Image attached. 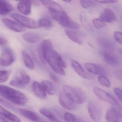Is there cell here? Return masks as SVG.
<instances>
[{
	"label": "cell",
	"mask_w": 122,
	"mask_h": 122,
	"mask_svg": "<svg viewBox=\"0 0 122 122\" xmlns=\"http://www.w3.org/2000/svg\"><path fill=\"white\" fill-rule=\"evenodd\" d=\"M114 92L115 94L117 96L119 99L122 102V90L118 88H115L114 89Z\"/></svg>",
	"instance_id": "obj_37"
},
{
	"label": "cell",
	"mask_w": 122,
	"mask_h": 122,
	"mask_svg": "<svg viewBox=\"0 0 122 122\" xmlns=\"http://www.w3.org/2000/svg\"><path fill=\"white\" fill-rule=\"evenodd\" d=\"M41 1L43 5L49 9V11H58L64 10L59 4L52 0H41Z\"/></svg>",
	"instance_id": "obj_17"
},
{
	"label": "cell",
	"mask_w": 122,
	"mask_h": 122,
	"mask_svg": "<svg viewBox=\"0 0 122 122\" xmlns=\"http://www.w3.org/2000/svg\"><path fill=\"white\" fill-rule=\"evenodd\" d=\"M50 12L55 20L63 27L70 29H76L79 28V25L71 20L64 10L61 11Z\"/></svg>",
	"instance_id": "obj_4"
},
{
	"label": "cell",
	"mask_w": 122,
	"mask_h": 122,
	"mask_svg": "<svg viewBox=\"0 0 122 122\" xmlns=\"http://www.w3.org/2000/svg\"><path fill=\"white\" fill-rule=\"evenodd\" d=\"M10 16L24 27L29 29H36L40 27L38 22L33 19L16 13L12 14Z\"/></svg>",
	"instance_id": "obj_5"
},
{
	"label": "cell",
	"mask_w": 122,
	"mask_h": 122,
	"mask_svg": "<svg viewBox=\"0 0 122 122\" xmlns=\"http://www.w3.org/2000/svg\"><path fill=\"white\" fill-rule=\"evenodd\" d=\"M39 112L42 115L48 118L49 120L53 122H60L61 121L59 120L55 116L54 114L51 111L48 110L44 108L40 109Z\"/></svg>",
	"instance_id": "obj_28"
},
{
	"label": "cell",
	"mask_w": 122,
	"mask_h": 122,
	"mask_svg": "<svg viewBox=\"0 0 122 122\" xmlns=\"http://www.w3.org/2000/svg\"><path fill=\"white\" fill-rule=\"evenodd\" d=\"M33 90L36 96L42 99L46 98V92L44 90L40 84L36 81H35L33 84Z\"/></svg>",
	"instance_id": "obj_21"
},
{
	"label": "cell",
	"mask_w": 122,
	"mask_h": 122,
	"mask_svg": "<svg viewBox=\"0 0 122 122\" xmlns=\"http://www.w3.org/2000/svg\"><path fill=\"white\" fill-rule=\"evenodd\" d=\"M98 41V43L101 46L107 49H112L114 47V43L109 39L100 38Z\"/></svg>",
	"instance_id": "obj_27"
},
{
	"label": "cell",
	"mask_w": 122,
	"mask_h": 122,
	"mask_svg": "<svg viewBox=\"0 0 122 122\" xmlns=\"http://www.w3.org/2000/svg\"><path fill=\"white\" fill-rule=\"evenodd\" d=\"M92 23L94 27L98 29L103 28L107 25L105 22L102 21L100 19H94L92 21Z\"/></svg>",
	"instance_id": "obj_32"
},
{
	"label": "cell",
	"mask_w": 122,
	"mask_h": 122,
	"mask_svg": "<svg viewBox=\"0 0 122 122\" xmlns=\"http://www.w3.org/2000/svg\"><path fill=\"white\" fill-rule=\"evenodd\" d=\"M65 33L67 37L75 43L79 44L83 43L82 38L78 33L70 30H66Z\"/></svg>",
	"instance_id": "obj_22"
},
{
	"label": "cell",
	"mask_w": 122,
	"mask_h": 122,
	"mask_svg": "<svg viewBox=\"0 0 122 122\" xmlns=\"http://www.w3.org/2000/svg\"><path fill=\"white\" fill-rule=\"evenodd\" d=\"M31 0H23L19 2L17 8L19 11L23 14L29 15L31 13Z\"/></svg>",
	"instance_id": "obj_16"
},
{
	"label": "cell",
	"mask_w": 122,
	"mask_h": 122,
	"mask_svg": "<svg viewBox=\"0 0 122 122\" xmlns=\"http://www.w3.org/2000/svg\"><path fill=\"white\" fill-rule=\"evenodd\" d=\"M99 81L101 84L106 87L110 88L111 86V83L109 80L104 76H100L99 77Z\"/></svg>",
	"instance_id": "obj_34"
},
{
	"label": "cell",
	"mask_w": 122,
	"mask_h": 122,
	"mask_svg": "<svg viewBox=\"0 0 122 122\" xmlns=\"http://www.w3.org/2000/svg\"><path fill=\"white\" fill-rule=\"evenodd\" d=\"M11 70L0 71V83L7 81L11 74Z\"/></svg>",
	"instance_id": "obj_29"
},
{
	"label": "cell",
	"mask_w": 122,
	"mask_h": 122,
	"mask_svg": "<svg viewBox=\"0 0 122 122\" xmlns=\"http://www.w3.org/2000/svg\"><path fill=\"white\" fill-rule=\"evenodd\" d=\"M15 0L17 1H19V2H20V1H22L23 0Z\"/></svg>",
	"instance_id": "obj_45"
},
{
	"label": "cell",
	"mask_w": 122,
	"mask_h": 122,
	"mask_svg": "<svg viewBox=\"0 0 122 122\" xmlns=\"http://www.w3.org/2000/svg\"><path fill=\"white\" fill-rule=\"evenodd\" d=\"M62 0L65 1V2H66V3H69V2H70L71 1V0Z\"/></svg>",
	"instance_id": "obj_44"
},
{
	"label": "cell",
	"mask_w": 122,
	"mask_h": 122,
	"mask_svg": "<svg viewBox=\"0 0 122 122\" xmlns=\"http://www.w3.org/2000/svg\"><path fill=\"white\" fill-rule=\"evenodd\" d=\"M41 85L45 92L49 95H53L56 93L55 87L50 82L44 80L41 82Z\"/></svg>",
	"instance_id": "obj_25"
},
{
	"label": "cell",
	"mask_w": 122,
	"mask_h": 122,
	"mask_svg": "<svg viewBox=\"0 0 122 122\" xmlns=\"http://www.w3.org/2000/svg\"><path fill=\"white\" fill-rule=\"evenodd\" d=\"M13 9V6L5 0H0V14H9Z\"/></svg>",
	"instance_id": "obj_23"
},
{
	"label": "cell",
	"mask_w": 122,
	"mask_h": 122,
	"mask_svg": "<svg viewBox=\"0 0 122 122\" xmlns=\"http://www.w3.org/2000/svg\"><path fill=\"white\" fill-rule=\"evenodd\" d=\"M71 64L73 69L80 76L86 79L90 80L93 79V75L85 70L81 65L76 61L72 59Z\"/></svg>",
	"instance_id": "obj_10"
},
{
	"label": "cell",
	"mask_w": 122,
	"mask_h": 122,
	"mask_svg": "<svg viewBox=\"0 0 122 122\" xmlns=\"http://www.w3.org/2000/svg\"><path fill=\"white\" fill-rule=\"evenodd\" d=\"M82 6L86 9L93 8L96 5L95 1L94 0H80Z\"/></svg>",
	"instance_id": "obj_30"
},
{
	"label": "cell",
	"mask_w": 122,
	"mask_h": 122,
	"mask_svg": "<svg viewBox=\"0 0 122 122\" xmlns=\"http://www.w3.org/2000/svg\"><path fill=\"white\" fill-rule=\"evenodd\" d=\"M87 110L90 117L94 121L99 122L102 117V111L100 106L95 102H89Z\"/></svg>",
	"instance_id": "obj_8"
},
{
	"label": "cell",
	"mask_w": 122,
	"mask_h": 122,
	"mask_svg": "<svg viewBox=\"0 0 122 122\" xmlns=\"http://www.w3.org/2000/svg\"><path fill=\"white\" fill-rule=\"evenodd\" d=\"M14 61V56L12 52L9 49H4L0 57V65L2 66H8L12 64Z\"/></svg>",
	"instance_id": "obj_9"
},
{
	"label": "cell",
	"mask_w": 122,
	"mask_h": 122,
	"mask_svg": "<svg viewBox=\"0 0 122 122\" xmlns=\"http://www.w3.org/2000/svg\"><path fill=\"white\" fill-rule=\"evenodd\" d=\"M93 91L95 94L101 100L115 106L119 105L117 100L113 96L99 87H94Z\"/></svg>",
	"instance_id": "obj_7"
},
{
	"label": "cell",
	"mask_w": 122,
	"mask_h": 122,
	"mask_svg": "<svg viewBox=\"0 0 122 122\" xmlns=\"http://www.w3.org/2000/svg\"><path fill=\"white\" fill-rule=\"evenodd\" d=\"M7 41L5 39L0 37V45H4L6 44Z\"/></svg>",
	"instance_id": "obj_41"
},
{
	"label": "cell",
	"mask_w": 122,
	"mask_h": 122,
	"mask_svg": "<svg viewBox=\"0 0 122 122\" xmlns=\"http://www.w3.org/2000/svg\"><path fill=\"white\" fill-rule=\"evenodd\" d=\"M121 19H122V15L121 16Z\"/></svg>",
	"instance_id": "obj_46"
},
{
	"label": "cell",
	"mask_w": 122,
	"mask_h": 122,
	"mask_svg": "<svg viewBox=\"0 0 122 122\" xmlns=\"http://www.w3.org/2000/svg\"><path fill=\"white\" fill-rule=\"evenodd\" d=\"M100 19L104 22L112 23L117 21V16L114 11L110 8H105L100 14Z\"/></svg>",
	"instance_id": "obj_12"
},
{
	"label": "cell",
	"mask_w": 122,
	"mask_h": 122,
	"mask_svg": "<svg viewBox=\"0 0 122 122\" xmlns=\"http://www.w3.org/2000/svg\"><path fill=\"white\" fill-rule=\"evenodd\" d=\"M38 23L40 27H49L52 25V23L50 20L44 18L40 19L39 20Z\"/></svg>",
	"instance_id": "obj_35"
},
{
	"label": "cell",
	"mask_w": 122,
	"mask_h": 122,
	"mask_svg": "<svg viewBox=\"0 0 122 122\" xmlns=\"http://www.w3.org/2000/svg\"><path fill=\"white\" fill-rule=\"evenodd\" d=\"M115 40L120 44L122 45V33L119 31H115L114 33Z\"/></svg>",
	"instance_id": "obj_36"
},
{
	"label": "cell",
	"mask_w": 122,
	"mask_h": 122,
	"mask_svg": "<svg viewBox=\"0 0 122 122\" xmlns=\"http://www.w3.org/2000/svg\"><path fill=\"white\" fill-rule=\"evenodd\" d=\"M30 76L23 70L18 72L16 78L10 81V84L13 86L23 88L30 82Z\"/></svg>",
	"instance_id": "obj_6"
},
{
	"label": "cell",
	"mask_w": 122,
	"mask_h": 122,
	"mask_svg": "<svg viewBox=\"0 0 122 122\" xmlns=\"http://www.w3.org/2000/svg\"><path fill=\"white\" fill-rule=\"evenodd\" d=\"M50 77L52 79V80H53L55 82H58L59 81V79L58 77L53 74H50Z\"/></svg>",
	"instance_id": "obj_40"
},
{
	"label": "cell",
	"mask_w": 122,
	"mask_h": 122,
	"mask_svg": "<svg viewBox=\"0 0 122 122\" xmlns=\"http://www.w3.org/2000/svg\"><path fill=\"white\" fill-rule=\"evenodd\" d=\"M0 96L18 105H25L28 101L27 96L21 92L2 85H0Z\"/></svg>",
	"instance_id": "obj_2"
},
{
	"label": "cell",
	"mask_w": 122,
	"mask_h": 122,
	"mask_svg": "<svg viewBox=\"0 0 122 122\" xmlns=\"http://www.w3.org/2000/svg\"><path fill=\"white\" fill-rule=\"evenodd\" d=\"M23 60L25 66L28 69H33L34 68V64L32 59L29 55L24 50L22 51Z\"/></svg>",
	"instance_id": "obj_26"
},
{
	"label": "cell",
	"mask_w": 122,
	"mask_h": 122,
	"mask_svg": "<svg viewBox=\"0 0 122 122\" xmlns=\"http://www.w3.org/2000/svg\"><path fill=\"white\" fill-rule=\"evenodd\" d=\"M101 53L105 61L108 64L113 66H117L119 64V60L111 52L107 50H102Z\"/></svg>",
	"instance_id": "obj_14"
},
{
	"label": "cell",
	"mask_w": 122,
	"mask_h": 122,
	"mask_svg": "<svg viewBox=\"0 0 122 122\" xmlns=\"http://www.w3.org/2000/svg\"><path fill=\"white\" fill-rule=\"evenodd\" d=\"M85 67L86 70L90 73L105 76L106 73L104 69L101 66L90 63L85 64Z\"/></svg>",
	"instance_id": "obj_15"
},
{
	"label": "cell",
	"mask_w": 122,
	"mask_h": 122,
	"mask_svg": "<svg viewBox=\"0 0 122 122\" xmlns=\"http://www.w3.org/2000/svg\"><path fill=\"white\" fill-rule=\"evenodd\" d=\"M105 119L107 122H117L119 121L121 119L117 110L114 107H112L109 109L105 115Z\"/></svg>",
	"instance_id": "obj_18"
},
{
	"label": "cell",
	"mask_w": 122,
	"mask_h": 122,
	"mask_svg": "<svg viewBox=\"0 0 122 122\" xmlns=\"http://www.w3.org/2000/svg\"><path fill=\"white\" fill-rule=\"evenodd\" d=\"M23 38L25 41L29 43H37L40 40L39 34L35 33H27L23 35Z\"/></svg>",
	"instance_id": "obj_24"
},
{
	"label": "cell",
	"mask_w": 122,
	"mask_h": 122,
	"mask_svg": "<svg viewBox=\"0 0 122 122\" xmlns=\"http://www.w3.org/2000/svg\"><path fill=\"white\" fill-rule=\"evenodd\" d=\"M63 90L65 94L76 104H81L86 101V94L80 88L64 85Z\"/></svg>",
	"instance_id": "obj_3"
},
{
	"label": "cell",
	"mask_w": 122,
	"mask_h": 122,
	"mask_svg": "<svg viewBox=\"0 0 122 122\" xmlns=\"http://www.w3.org/2000/svg\"><path fill=\"white\" fill-rule=\"evenodd\" d=\"M4 24L10 30L17 32H21L25 30L24 27L18 22L9 18H4L2 19Z\"/></svg>",
	"instance_id": "obj_13"
},
{
	"label": "cell",
	"mask_w": 122,
	"mask_h": 122,
	"mask_svg": "<svg viewBox=\"0 0 122 122\" xmlns=\"http://www.w3.org/2000/svg\"><path fill=\"white\" fill-rule=\"evenodd\" d=\"M0 115L3 116L10 122H20V119L19 117L10 112L8 111L0 105Z\"/></svg>",
	"instance_id": "obj_19"
},
{
	"label": "cell",
	"mask_w": 122,
	"mask_h": 122,
	"mask_svg": "<svg viewBox=\"0 0 122 122\" xmlns=\"http://www.w3.org/2000/svg\"><path fill=\"white\" fill-rule=\"evenodd\" d=\"M0 122H8V120L6 119L5 117L0 115Z\"/></svg>",
	"instance_id": "obj_42"
},
{
	"label": "cell",
	"mask_w": 122,
	"mask_h": 122,
	"mask_svg": "<svg viewBox=\"0 0 122 122\" xmlns=\"http://www.w3.org/2000/svg\"><path fill=\"white\" fill-rule=\"evenodd\" d=\"M59 103L63 107L70 111L74 110L76 108V103L70 99L64 94H61L59 97Z\"/></svg>",
	"instance_id": "obj_11"
},
{
	"label": "cell",
	"mask_w": 122,
	"mask_h": 122,
	"mask_svg": "<svg viewBox=\"0 0 122 122\" xmlns=\"http://www.w3.org/2000/svg\"><path fill=\"white\" fill-rule=\"evenodd\" d=\"M119 52L122 57V48H120L119 49Z\"/></svg>",
	"instance_id": "obj_43"
},
{
	"label": "cell",
	"mask_w": 122,
	"mask_h": 122,
	"mask_svg": "<svg viewBox=\"0 0 122 122\" xmlns=\"http://www.w3.org/2000/svg\"><path fill=\"white\" fill-rule=\"evenodd\" d=\"M114 74L116 77L120 80L122 81V71L117 70L114 72Z\"/></svg>",
	"instance_id": "obj_39"
},
{
	"label": "cell",
	"mask_w": 122,
	"mask_h": 122,
	"mask_svg": "<svg viewBox=\"0 0 122 122\" xmlns=\"http://www.w3.org/2000/svg\"><path fill=\"white\" fill-rule=\"evenodd\" d=\"M42 57L55 72L62 76L65 75L66 73L63 69L66 68V64L53 48H49L44 51Z\"/></svg>",
	"instance_id": "obj_1"
},
{
	"label": "cell",
	"mask_w": 122,
	"mask_h": 122,
	"mask_svg": "<svg viewBox=\"0 0 122 122\" xmlns=\"http://www.w3.org/2000/svg\"><path fill=\"white\" fill-rule=\"evenodd\" d=\"M64 119L67 122H81V120L75 117L73 114L68 112H66L64 114Z\"/></svg>",
	"instance_id": "obj_31"
},
{
	"label": "cell",
	"mask_w": 122,
	"mask_h": 122,
	"mask_svg": "<svg viewBox=\"0 0 122 122\" xmlns=\"http://www.w3.org/2000/svg\"><path fill=\"white\" fill-rule=\"evenodd\" d=\"M18 112L22 116L33 122H38L40 120L38 116L32 111L23 109H19Z\"/></svg>",
	"instance_id": "obj_20"
},
{
	"label": "cell",
	"mask_w": 122,
	"mask_h": 122,
	"mask_svg": "<svg viewBox=\"0 0 122 122\" xmlns=\"http://www.w3.org/2000/svg\"><path fill=\"white\" fill-rule=\"evenodd\" d=\"M0 104L13 111L18 112L19 109H17L15 107L1 97H0Z\"/></svg>",
	"instance_id": "obj_33"
},
{
	"label": "cell",
	"mask_w": 122,
	"mask_h": 122,
	"mask_svg": "<svg viewBox=\"0 0 122 122\" xmlns=\"http://www.w3.org/2000/svg\"><path fill=\"white\" fill-rule=\"evenodd\" d=\"M95 2L100 3H117L119 0H94Z\"/></svg>",
	"instance_id": "obj_38"
}]
</instances>
